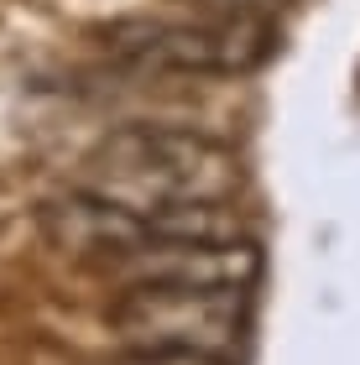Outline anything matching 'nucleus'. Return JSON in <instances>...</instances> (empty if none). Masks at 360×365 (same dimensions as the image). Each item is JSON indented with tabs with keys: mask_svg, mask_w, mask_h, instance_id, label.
I'll use <instances>...</instances> for the list:
<instances>
[{
	"mask_svg": "<svg viewBox=\"0 0 360 365\" xmlns=\"http://www.w3.org/2000/svg\"><path fill=\"white\" fill-rule=\"evenodd\" d=\"M245 303H251V292L136 282V287H125V297L115 303V329L130 344H152V350L225 355L245 334Z\"/></svg>",
	"mask_w": 360,
	"mask_h": 365,
	"instance_id": "obj_2",
	"label": "nucleus"
},
{
	"mask_svg": "<svg viewBox=\"0 0 360 365\" xmlns=\"http://www.w3.org/2000/svg\"><path fill=\"white\" fill-rule=\"evenodd\" d=\"M267 47V26L251 21H125L110 31V53L157 73H245Z\"/></svg>",
	"mask_w": 360,
	"mask_h": 365,
	"instance_id": "obj_3",
	"label": "nucleus"
},
{
	"mask_svg": "<svg viewBox=\"0 0 360 365\" xmlns=\"http://www.w3.org/2000/svg\"><path fill=\"white\" fill-rule=\"evenodd\" d=\"M125 287L168 282V287H225L251 292L261 282V251L251 235H152L120 267Z\"/></svg>",
	"mask_w": 360,
	"mask_h": 365,
	"instance_id": "obj_4",
	"label": "nucleus"
},
{
	"mask_svg": "<svg viewBox=\"0 0 360 365\" xmlns=\"http://www.w3.org/2000/svg\"><path fill=\"white\" fill-rule=\"evenodd\" d=\"M240 182H245L240 157L215 136L173 130V125H125L110 130L84 157L78 188L157 225L168 214L235 204Z\"/></svg>",
	"mask_w": 360,
	"mask_h": 365,
	"instance_id": "obj_1",
	"label": "nucleus"
},
{
	"mask_svg": "<svg viewBox=\"0 0 360 365\" xmlns=\"http://www.w3.org/2000/svg\"><path fill=\"white\" fill-rule=\"evenodd\" d=\"M42 230L58 251H68L73 261H94V267H110L120 272L130 256L152 240V225L141 214H130L110 198L89 193V188H73L63 198H47L42 204Z\"/></svg>",
	"mask_w": 360,
	"mask_h": 365,
	"instance_id": "obj_5",
	"label": "nucleus"
},
{
	"mask_svg": "<svg viewBox=\"0 0 360 365\" xmlns=\"http://www.w3.org/2000/svg\"><path fill=\"white\" fill-rule=\"evenodd\" d=\"M110 365H230V360L209 355V350H152V344H130V350L115 355Z\"/></svg>",
	"mask_w": 360,
	"mask_h": 365,
	"instance_id": "obj_6",
	"label": "nucleus"
}]
</instances>
